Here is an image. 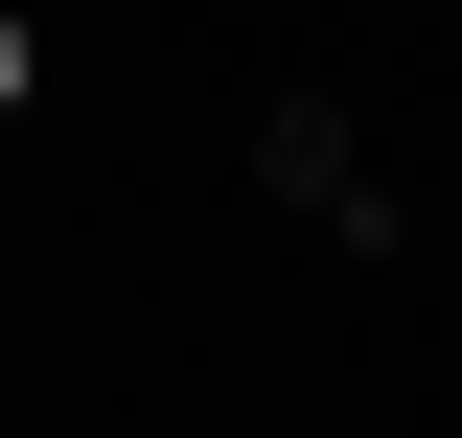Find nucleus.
Returning a JSON list of instances; mask_svg holds the SVG:
<instances>
[{
    "label": "nucleus",
    "mask_w": 462,
    "mask_h": 438,
    "mask_svg": "<svg viewBox=\"0 0 462 438\" xmlns=\"http://www.w3.org/2000/svg\"><path fill=\"white\" fill-rule=\"evenodd\" d=\"M23 93H47V47H23V0H0V115H23Z\"/></svg>",
    "instance_id": "f257e3e1"
}]
</instances>
